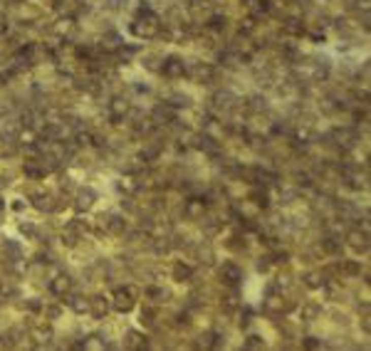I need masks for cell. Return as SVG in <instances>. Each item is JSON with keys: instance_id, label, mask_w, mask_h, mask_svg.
<instances>
[{"instance_id": "49", "label": "cell", "mask_w": 371, "mask_h": 351, "mask_svg": "<svg viewBox=\"0 0 371 351\" xmlns=\"http://www.w3.org/2000/svg\"><path fill=\"white\" fill-rule=\"evenodd\" d=\"M10 208H13V210H15V213H20V210H22V208H25V203H22V198H15V201H13V203H10Z\"/></svg>"}, {"instance_id": "21", "label": "cell", "mask_w": 371, "mask_h": 351, "mask_svg": "<svg viewBox=\"0 0 371 351\" xmlns=\"http://www.w3.org/2000/svg\"><path fill=\"white\" fill-rule=\"evenodd\" d=\"M22 173H25V178H33V181H40V178L47 176V171L42 168V164H40L37 158H25V164H22Z\"/></svg>"}, {"instance_id": "29", "label": "cell", "mask_w": 371, "mask_h": 351, "mask_svg": "<svg viewBox=\"0 0 371 351\" xmlns=\"http://www.w3.org/2000/svg\"><path fill=\"white\" fill-rule=\"evenodd\" d=\"M55 5H57V10L62 13V18H74V15L82 10L79 0H57Z\"/></svg>"}, {"instance_id": "46", "label": "cell", "mask_w": 371, "mask_h": 351, "mask_svg": "<svg viewBox=\"0 0 371 351\" xmlns=\"http://www.w3.org/2000/svg\"><path fill=\"white\" fill-rule=\"evenodd\" d=\"M250 322H253V309H250V307H242L240 309V322H238V324H240L242 329H248Z\"/></svg>"}, {"instance_id": "15", "label": "cell", "mask_w": 371, "mask_h": 351, "mask_svg": "<svg viewBox=\"0 0 371 351\" xmlns=\"http://www.w3.org/2000/svg\"><path fill=\"white\" fill-rule=\"evenodd\" d=\"M151 121H153L156 126H168V124H173V121H176V107H171L168 102L159 104L156 109L151 111Z\"/></svg>"}, {"instance_id": "8", "label": "cell", "mask_w": 371, "mask_h": 351, "mask_svg": "<svg viewBox=\"0 0 371 351\" xmlns=\"http://www.w3.org/2000/svg\"><path fill=\"white\" fill-rule=\"evenodd\" d=\"M107 114H109L111 124H119V121H124L131 114V102L127 97H111L109 107H107Z\"/></svg>"}, {"instance_id": "25", "label": "cell", "mask_w": 371, "mask_h": 351, "mask_svg": "<svg viewBox=\"0 0 371 351\" xmlns=\"http://www.w3.org/2000/svg\"><path fill=\"white\" fill-rule=\"evenodd\" d=\"M322 304L319 302H307V304H302L299 307V319L302 322H317L319 316H322Z\"/></svg>"}, {"instance_id": "14", "label": "cell", "mask_w": 371, "mask_h": 351, "mask_svg": "<svg viewBox=\"0 0 371 351\" xmlns=\"http://www.w3.org/2000/svg\"><path fill=\"white\" fill-rule=\"evenodd\" d=\"M210 109L218 111V114H228V111L235 109V97L228 92V89H221L210 97Z\"/></svg>"}, {"instance_id": "17", "label": "cell", "mask_w": 371, "mask_h": 351, "mask_svg": "<svg viewBox=\"0 0 371 351\" xmlns=\"http://www.w3.org/2000/svg\"><path fill=\"white\" fill-rule=\"evenodd\" d=\"M111 312V304H109V297L104 295H94L89 297V314L94 319H107Z\"/></svg>"}, {"instance_id": "30", "label": "cell", "mask_w": 371, "mask_h": 351, "mask_svg": "<svg viewBox=\"0 0 371 351\" xmlns=\"http://www.w3.org/2000/svg\"><path fill=\"white\" fill-rule=\"evenodd\" d=\"M3 255H5V262H8V260H20L22 258V247H20L15 240L5 238V240H3Z\"/></svg>"}, {"instance_id": "16", "label": "cell", "mask_w": 371, "mask_h": 351, "mask_svg": "<svg viewBox=\"0 0 371 351\" xmlns=\"http://www.w3.org/2000/svg\"><path fill=\"white\" fill-rule=\"evenodd\" d=\"M121 346H124V349H129V351H141V349H148L151 344H148V339L141 332H136V329H129V332H124Z\"/></svg>"}, {"instance_id": "3", "label": "cell", "mask_w": 371, "mask_h": 351, "mask_svg": "<svg viewBox=\"0 0 371 351\" xmlns=\"http://www.w3.org/2000/svg\"><path fill=\"white\" fill-rule=\"evenodd\" d=\"M292 309H295V302L282 295H275V292H267L265 299H262V312L267 316H285Z\"/></svg>"}, {"instance_id": "45", "label": "cell", "mask_w": 371, "mask_h": 351, "mask_svg": "<svg viewBox=\"0 0 371 351\" xmlns=\"http://www.w3.org/2000/svg\"><path fill=\"white\" fill-rule=\"evenodd\" d=\"M213 334H215V332H205V334H201V336H198L201 341H198L196 346H198V349H213Z\"/></svg>"}, {"instance_id": "28", "label": "cell", "mask_w": 371, "mask_h": 351, "mask_svg": "<svg viewBox=\"0 0 371 351\" xmlns=\"http://www.w3.org/2000/svg\"><path fill=\"white\" fill-rule=\"evenodd\" d=\"M336 267H339V272L344 277H359L361 275V262L359 260H342Z\"/></svg>"}, {"instance_id": "42", "label": "cell", "mask_w": 371, "mask_h": 351, "mask_svg": "<svg viewBox=\"0 0 371 351\" xmlns=\"http://www.w3.org/2000/svg\"><path fill=\"white\" fill-rule=\"evenodd\" d=\"M22 307H25L27 312L37 314V312H42V307H45V304H42V302H40L37 297H30V299H25V304H22Z\"/></svg>"}, {"instance_id": "19", "label": "cell", "mask_w": 371, "mask_h": 351, "mask_svg": "<svg viewBox=\"0 0 371 351\" xmlns=\"http://www.w3.org/2000/svg\"><path fill=\"white\" fill-rule=\"evenodd\" d=\"M30 339H33V346H37V349L50 346V341H52V329H50V327H45V324L33 327V329H30Z\"/></svg>"}, {"instance_id": "22", "label": "cell", "mask_w": 371, "mask_h": 351, "mask_svg": "<svg viewBox=\"0 0 371 351\" xmlns=\"http://www.w3.org/2000/svg\"><path fill=\"white\" fill-rule=\"evenodd\" d=\"M116 188H119L124 196H134V193L141 188V183H139V176H134V173H124V176L116 181Z\"/></svg>"}, {"instance_id": "39", "label": "cell", "mask_w": 371, "mask_h": 351, "mask_svg": "<svg viewBox=\"0 0 371 351\" xmlns=\"http://www.w3.org/2000/svg\"><path fill=\"white\" fill-rule=\"evenodd\" d=\"M59 240H62L65 247H77L82 238H79V235H74L72 230H67V228H65V230H62V235H59Z\"/></svg>"}, {"instance_id": "47", "label": "cell", "mask_w": 371, "mask_h": 351, "mask_svg": "<svg viewBox=\"0 0 371 351\" xmlns=\"http://www.w3.org/2000/svg\"><path fill=\"white\" fill-rule=\"evenodd\" d=\"M20 233H22L25 238H37V228L33 222H20Z\"/></svg>"}, {"instance_id": "6", "label": "cell", "mask_w": 371, "mask_h": 351, "mask_svg": "<svg viewBox=\"0 0 371 351\" xmlns=\"http://www.w3.org/2000/svg\"><path fill=\"white\" fill-rule=\"evenodd\" d=\"M186 62L181 59V57H176V55H168L161 59V67H159V72L164 74L166 79H181L186 74Z\"/></svg>"}, {"instance_id": "34", "label": "cell", "mask_w": 371, "mask_h": 351, "mask_svg": "<svg viewBox=\"0 0 371 351\" xmlns=\"http://www.w3.org/2000/svg\"><path fill=\"white\" fill-rule=\"evenodd\" d=\"M144 295L153 302V304H164V302H168V290H164V287H146V292Z\"/></svg>"}, {"instance_id": "10", "label": "cell", "mask_w": 371, "mask_h": 351, "mask_svg": "<svg viewBox=\"0 0 371 351\" xmlns=\"http://www.w3.org/2000/svg\"><path fill=\"white\" fill-rule=\"evenodd\" d=\"M94 201H97L94 188H89V185H82V188H77V190H74L72 208L77 210V213H87V210H92Z\"/></svg>"}, {"instance_id": "18", "label": "cell", "mask_w": 371, "mask_h": 351, "mask_svg": "<svg viewBox=\"0 0 371 351\" xmlns=\"http://www.w3.org/2000/svg\"><path fill=\"white\" fill-rule=\"evenodd\" d=\"M196 275V270H193V265H188L183 260H178V262H173V267H171V277L173 282H178V284H183V282H191Z\"/></svg>"}, {"instance_id": "24", "label": "cell", "mask_w": 371, "mask_h": 351, "mask_svg": "<svg viewBox=\"0 0 371 351\" xmlns=\"http://www.w3.org/2000/svg\"><path fill=\"white\" fill-rule=\"evenodd\" d=\"M302 284L310 287V290H322V287L327 284V277H324L322 270H310V272L302 275Z\"/></svg>"}, {"instance_id": "12", "label": "cell", "mask_w": 371, "mask_h": 351, "mask_svg": "<svg viewBox=\"0 0 371 351\" xmlns=\"http://www.w3.org/2000/svg\"><path fill=\"white\" fill-rule=\"evenodd\" d=\"M50 292L55 297H59V299H65L67 295L74 292V279L70 275H65V272H59V275H55L50 279Z\"/></svg>"}, {"instance_id": "40", "label": "cell", "mask_w": 371, "mask_h": 351, "mask_svg": "<svg viewBox=\"0 0 371 351\" xmlns=\"http://www.w3.org/2000/svg\"><path fill=\"white\" fill-rule=\"evenodd\" d=\"M302 346L310 349V351H319V349H324L327 344H324L319 336H304V339H302Z\"/></svg>"}, {"instance_id": "13", "label": "cell", "mask_w": 371, "mask_h": 351, "mask_svg": "<svg viewBox=\"0 0 371 351\" xmlns=\"http://www.w3.org/2000/svg\"><path fill=\"white\" fill-rule=\"evenodd\" d=\"M186 72L191 74V79L198 82V84H210V82L215 79V67L208 65V62H196V65H193L191 70H186Z\"/></svg>"}, {"instance_id": "32", "label": "cell", "mask_w": 371, "mask_h": 351, "mask_svg": "<svg viewBox=\"0 0 371 351\" xmlns=\"http://www.w3.org/2000/svg\"><path fill=\"white\" fill-rule=\"evenodd\" d=\"M282 33L290 37H299L302 33H304V25H302V20L297 18H287L285 22H282Z\"/></svg>"}, {"instance_id": "11", "label": "cell", "mask_w": 371, "mask_h": 351, "mask_svg": "<svg viewBox=\"0 0 371 351\" xmlns=\"http://www.w3.org/2000/svg\"><path fill=\"white\" fill-rule=\"evenodd\" d=\"M30 201H33V208L40 210V213H57L62 208V203L57 201L52 193H33Z\"/></svg>"}, {"instance_id": "5", "label": "cell", "mask_w": 371, "mask_h": 351, "mask_svg": "<svg viewBox=\"0 0 371 351\" xmlns=\"http://www.w3.org/2000/svg\"><path fill=\"white\" fill-rule=\"evenodd\" d=\"M99 220H102V228H99V230H104V233H109V235H116V238H121V235L129 230V220H127L124 215H119V213H107V215H102Z\"/></svg>"}, {"instance_id": "9", "label": "cell", "mask_w": 371, "mask_h": 351, "mask_svg": "<svg viewBox=\"0 0 371 351\" xmlns=\"http://www.w3.org/2000/svg\"><path fill=\"white\" fill-rule=\"evenodd\" d=\"M218 277H221V282L228 284V287H240L242 267L238 262H223L221 267H218Z\"/></svg>"}, {"instance_id": "31", "label": "cell", "mask_w": 371, "mask_h": 351, "mask_svg": "<svg viewBox=\"0 0 371 351\" xmlns=\"http://www.w3.org/2000/svg\"><path fill=\"white\" fill-rule=\"evenodd\" d=\"M159 156H161V146L159 144H148V146H144L139 151V161L141 164H153Z\"/></svg>"}, {"instance_id": "43", "label": "cell", "mask_w": 371, "mask_h": 351, "mask_svg": "<svg viewBox=\"0 0 371 351\" xmlns=\"http://www.w3.org/2000/svg\"><path fill=\"white\" fill-rule=\"evenodd\" d=\"M270 258H272V265H287L290 262V252L287 250H275V252H270Z\"/></svg>"}, {"instance_id": "35", "label": "cell", "mask_w": 371, "mask_h": 351, "mask_svg": "<svg viewBox=\"0 0 371 351\" xmlns=\"http://www.w3.org/2000/svg\"><path fill=\"white\" fill-rule=\"evenodd\" d=\"M196 258L201 260L203 265H213V262H215V252H213L208 245H198V247H196Z\"/></svg>"}, {"instance_id": "38", "label": "cell", "mask_w": 371, "mask_h": 351, "mask_svg": "<svg viewBox=\"0 0 371 351\" xmlns=\"http://www.w3.org/2000/svg\"><path fill=\"white\" fill-rule=\"evenodd\" d=\"M161 59H164L161 55H153V52H148V55L144 57V62H141V65H144L146 70H151V72H159V67H161Z\"/></svg>"}, {"instance_id": "27", "label": "cell", "mask_w": 371, "mask_h": 351, "mask_svg": "<svg viewBox=\"0 0 371 351\" xmlns=\"http://www.w3.org/2000/svg\"><path fill=\"white\" fill-rule=\"evenodd\" d=\"M156 316H159L156 304H144V309H141V314H139V322H141L146 329H156Z\"/></svg>"}, {"instance_id": "50", "label": "cell", "mask_w": 371, "mask_h": 351, "mask_svg": "<svg viewBox=\"0 0 371 351\" xmlns=\"http://www.w3.org/2000/svg\"><path fill=\"white\" fill-rule=\"evenodd\" d=\"M361 329H364V334H369V329H371V324H369V314H364V316H361Z\"/></svg>"}, {"instance_id": "33", "label": "cell", "mask_w": 371, "mask_h": 351, "mask_svg": "<svg viewBox=\"0 0 371 351\" xmlns=\"http://www.w3.org/2000/svg\"><path fill=\"white\" fill-rule=\"evenodd\" d=\"M65 228H67V230H72L74 235H79L82 240H84V235L92 230V225H89L87 220H82V218H74V220H70L67 225H65Z\"/></svg>"}, {"instance_id": "48", "label": "cell", "mask_w": 371, "mask_h": 351, "mask_svg": "<svg viewBox=\"0 0 371 351\" xmlns=\"http://www.w3.org/2000/svg\"><path fill=\"white\" fill-rule=\"evenodd\" d=\"M188 324H191V314H188V312L176 314V327H188Z\"/></svg>"}, {"instance_id": "23", "label": "cell", "mask_w": 371, "mask_h": 351, "mask_svg": "<svg viewBox=\"0 0 371 351\" xmlns=\"http://www.w3.org/2000/svg\"><path fill=\"white\" fill-rule=\"evenodd\" d=\"M67 304H70V309H72L74 314H89V297L84 295H67Z\"/></svg>"}, {"instance_id": "52", "label": "cell", "mask_w": 371, "mask_h": 351, "mask_svg": "<svg viewBox=\"0 0 371 351\" xmlns=\"http://www.w3.org/2000/svg\"><path fill=\"white\" fill-rule=\"evenodd\" d=\"M5 210V201H3V196H0V213Z\"/></svg>"}, {"instance_id": "2", "label": "cell", "mask_w": 371, "mask_h": 351, "mask_svg": "<svg viewBox=\"0 0 371 351\" xmlns=\"http://www.w3.org/2000/svg\"><path fill=\"white\" fill-rule=\"evenodd\" d=\"M136 297H139V290L136 287H116L114 292H111V309L114 312H119V314H129L131 309H134V304H136Z\"/></svg>"}, {"instance_id": "51", "label": "cell", "mask_w": 371, "mask_h": 351, "mask_svg": "<svg viewBox=\"0 0 371 351\" xmlns=\"http://www.w3.org/2000/svg\"><path fill=\"white\" fill-rule=\"evenodd\" d=\"M5 35H8V20L0 18V37H5Z\"/></svg>"}, {"instance_id": "4", "label": "cell", "mask_w": 371, "mask_h": 351, "mask_svg": "<svg viewBox=\"0 0 371 351\" xmlns=\"http://www.w3.org/2000/svg\"><path fill=\"white\" fill-rule=\"evenodd\" d=\"M344 240H347V245L352 247L354 252H359V255H361V252H364V255L369 252L371 242H369V230H366V228H349L347 235H344Z\"/></svg>"}, {"instance_id": "1", "label": "cell", "mask_w": 371, "mask_h": 351, "mask_svg": "<svg viewBox=\"0 0 371 351\" xmlns=\"http://www.w3.org/2000/svg\"><path fill=\"white\" fill-rule=\"evenodd\" d=\"M131 33L136 37H144V40H153V37H159V33H161V20H159V15L153 10L141 8L136 13V20L131 22Z\"/></svg>"}, {"instance_id": "26", "label": "cell", "mask_w": 371, "mask_h": 351, "mask_svg": "<svg viewBox=\"0 0 371 351\" xmlns=\"http://www.w3.org/2000/svg\"><path fill=\"white\" fill-rule=\"evenodd\" d=\"M131 129L139 136H148L156 131V124L151 121V116H136V121H131Z\"/></svg>"}, {"instance_id": "44", "label": "cell", "mask_w": 371, "mask_h": 351, "mask_svg": "<svg viewBox=\"0 0 371 351\" xmlns=\"http://www.w3.org/2000/svg\"><path fill=\"white\" fill-rule=\"evenodd\" d=\"M42 314H45V319H59V316H62V307H59V304L42 307Z\"/></svg>"}, {"instance_id": "41", "label": "cell", "mask_w": 371, "mask_h": 351, "mask_svg": "<svg viewBox=\"0 0 371 351\" xmlns=\"http://www.w3.org/2000/svg\"><path fill=\"white\" fill-rule=\"evenodd\" d=\"M255 267H258V272H270L272 270V258L270 255H262V258H258V262H255Z\"/></svg>"}, {"instance_id": "36", "label": "cell", "mask_w": 371, "mask_h": 351, "mask_svg": "<svg viewBox=\"0 0 371 351\" xmlns=\"http://www.w3.org/2000/svg\"><path fill=\"white\" fill-rule=\"evenodd\" d=\"M242 346L250 349V351H260V349H265V339H262L260 334H250V336L242 341Z\"/></svg>"}, {"instance_id": "37", "label": "cell", "mask_w": 371, "mask_h": 351, "mask_svg": "<svg viewBox=\"0 0 371 351\" xmlns=\"http://www.w3.org/2000/svg\"><path fill=\"white\" fill-rule=\"evenodd\" d=\"M225 25H228V18H225V15H210V18H208V30H213V33L225 30Z\"/></svg>"}, {"instance_id": "7", "label": "cell", "mask_w": 371, "mask_h": 351, "mask_svg": "<svg viewBox=\"0 0 371 351\" xmlns=\"http://www.w3.org/2000/svg\"><path fill=\"white\" fill-rule=\"evenodd\" d=\"M203 215H208V203L203 196H191L183 201V218L188 220H201Z\"/></svg>"}, {"instance_id": "20", "label": "cell", "mask_w": 371, "mask_h": 351, "mask_svg": "<svg viewBox=\"0 0 371 351\" xmlns=\"http://www.w3.org/2000/svg\"><path fill=\"white\" fill-rule=\"evenodd\" d=\"M319 250L322 255H342V238L339 235H324L322 242H319Z\"/></svg>"}]
</instances>
